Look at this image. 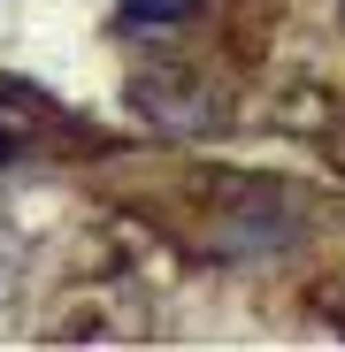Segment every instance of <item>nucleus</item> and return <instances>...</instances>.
<instances>
[{"label": "nucleus", "instance_id": "nucleus-1", "mask_svg": "<svg viewBox=\"0 0 345 352\" xmlns=\"http://www.w3.org/2000/svg\"><path fill=\"white\" fill-rule=\"evenodd\" d=\"M192 0H123V16L131 23H169V16H185Z\"/></svg>", "mask_w": 345, "mask_h": 352}]
</instances>
